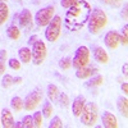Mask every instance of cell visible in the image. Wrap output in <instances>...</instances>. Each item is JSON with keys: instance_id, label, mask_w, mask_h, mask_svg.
Returning a JSON list of instances; mask_svg holds the SVG:
<instances>
[{"instance_id": "cell-5", "label": "cell", "mask_w": 128, "mask_h": 128, "mask_svg": "<svg viewBox=\"0 0 128 128\" xmlns=\"http://www.w3.org/2000/svg\"><path fill=\"white\" fill-rule=\"evenodd\" d=\"M44 99V92L41 88H36L35 91H32L26 96V99L23 100V109L27 112L34 110L36 106L41 102V100Z\"/></svg>"}, {"instance_id": "cell-8", "label": "cell", "mask_w": 128, "mask_h": 128, "mask_svg": "<svg viewBox=\"0 0 128 128\" xmlns=\"http://www.w3.org/2000/svg\"><path fill=\"white\" fill-rule=\"evenodd\" d=\"M46 58V45L44 41L37 40L34 44V49H32V63L35 66H40L44 63Z\"/></svg>"}, {"instance_id": "cell-34", "label": "cell", "mask_w": 128, "mask_h": 128, "mask_svg": "<svg viewBox=\"0 0 128 128\" xmlns=\"http://www.w3.org/2000/svg\"><path fill=\"white\" fill-rule=\"evenodd\" d=\"M36 41H37V36H31L30 40H28L27 42H28V45H32V46H34V44H35Z\"/></svg>"}, {"instance_id": "cell-26", "label": "cell", "mask_w": 128, "mask_h": 128, "mask_svg": "<svg viewBox=\"0 0 128 128\" xmlns=\"http://www.w3.org/2000/svg\"><path fill=\"white\" fill-rule=\"evenodd\" d=\"M22 127L23 128H34V119H32V116L31 115H26L23 116V119H22Z\"/></svg>"}, {"instance_id": "cell-13", "label": "cell", "mask_w": 128, "mask_h": 128, "mask_svg": "<svg viewBox=\"0 0 128 128\" xmlns=\"http://www.w3.org/2000/svg\"><path fill=\"white\" fill-rule=\"evenodd\" d=\"M95 72H98V68L84 66V67L77 69V72H76V77L80 78V80H84V78H87V77H91Z\"/></svg>"}, {"instance_id": "cell-17", "label": "cell", "mask_w": 128, "mask_h": 128, "mask_svg": "<svg viewBox=\"0 0 128 128\" xmlns=\"http://www.w3.org/2000/svg\"><path fill=\"white\" fill-rule=\"evenodd\" d=\"M118 109H119V113L124 116V118H127L128 116V100L127 98L124 96H122V98L118 99Z\"/></svg>"}, {"instance_id": "cell-27", "label": "cell", "mask_w": 128, "mask_h": 128, "mask_svg": "<svg viewBox=\"0 0 128 128\" xmlns=\"http://www.w3.org/2000/svg\"><path fill=\"white\" fill-rule=\"evenodd\" d=\"M70 66H72V60H70L69 58H62V59L59 60V67H60L62 69H64V70L69 69Z\"/></svg>"}, {"instance_id": "cell-4", "label": "cell", "mask_w": 128, "mask_h": 128, "mask_svg": "<svg viewBox=\"0 0 128 128\" xmlns=\"http://www.w3.org/2000/svg\"><path fill=\"white\" fill-rule=\"evenodd\" d=\"M60 32H62V18L59 16H54L49 22V24L46 26L45 37L50 42H55L60 36Z\"/></svg>"}, {"instance_id": "cell-30", "label": "cell", "mask_w": 128, "mask_h": 128, "mask_svg": "<svg viewBox=\"0 0 128 128\" xmlns=\"http://www.w3.org/2000/svg\"><path fill=\"white\" fill-rule=\"evenodd\" d=\"M59 102L62 106H68L69 105V99H68V96L64 94V92H60L59 94Z\"/></svg>"}, {"instance_id": "cell-28", "label": "cell", "mask_w": 128, "mask_h": 128, "mask_svg": "<svg viewBox=\"0 0 128 128\" xmlns=\"http://www.w3.org/2000/svg\"><path fill=\"white\" fill-rule=\"evenodd\" d=\"M62 127H63V122L59 116H54V118L50 120L49 128H62Z\"/></svg>"}, {"instance_id": "cell-18", "label": "cell", "mask_w": 128, "mask_h": 128, "mask_svg": "<svg viewBox=\"0 0 128 128\" xmlns=\"http://www.w3.org/2000/svg\"><path fill=\"white\" fill-rule=\"evenodd\" d=\"M8 16H9V8H8V5L5 3L0 2V26L6 22Z\"/></svg>"}, {"instance_id": "cell-14", "label": "cell", "mask_w": 128, "mask_h": 128, "mask_svg": "<svg viewBox=\"0 0 128 128\" xmlns=\"http://www.w3.org/2000/svg\"><path fill=\"white\" fill-rule=\"evenodd\" d=\"M94 58L96 62H99L101 64H106L109 62V55L102 48H95L94 49Z\"/></svg>"}, {"instance_id": "cell-24", "label": "cell", "mask_w": 128, "mask_h": 128, "mask_svg": "<svg viewBox=\"0 0 128 128\" xmlns=\"http://www.w3.org/2000/svg\"><path fill=\"white\" fill-rule=\"evenodd\" d=\"M13 83H14V77H12L10 74H5V76L3 77V80H2V86L5 87V88L10 87Z\"/></svg>"}, {"instance_id": "cell-15", "label": "cell", "mask_w": 128, "mask_h": 128, "mask_svg": "<svg viewBox=\"0 0 128 128\" xmlns=\"http://www.w3.org/2000/svg\"><path fill=\"white\" fill-rule=\"evenodd\" d=\"M18 22H19L20 27H27L32 23V14L28 9H23L22 12H20Z\"/></svg>"}, {"instance_id": "cell-32", "label": "cell", "mask_w": 128, "mask_h": 128, "mask_svg": "<svg viewBox=\"0 0 128 128\" xmlns=\"http://www.w3.org/2000/svg\"><path fill=\"white\" fill-rule=\"evenodd\" d=\"M78 0H62L60 2V5L63 6V8H66V9H68L70 5H73L74 3H77Z\"/></svg>"}, {"instance_id": "cell-39", "label": "cell", "mask_w": 128, "mask_h": 128, "mask_svg": "<svg viewBox=\"0 0 128 128\" xmlns=\"http://www.w3.org/2000/svg\"><path fill=\"white\" fill-rule=\"evenodd\" d=\"M122 14H124V18L127 19V4L124 5V10H123V13H122Z\"/></svg>"}, {"instance_id": "cell-1", "label": "cell", "mask_w": 128, "mask_h": 128, "mask_svg": "<svg viewBox=\"0 0 128 128\" xmlns=\"http://www.w3.org/2000/svg\"><path fill=\"white\" fill-rule=\"evenodd\" d=\"M91 5L86 0H78L70 5L64 16V26L68 31L77 32L81 31L87 24V20L91 13Z\"/></svg>"}, {"instance_id": "cell-41", "label": "cell", "mask_w": 128, "mask_h": 128, "mask_svg": "<svg viewBox=\"0 0 128 128\" xmlns=\"http://www.w3.org/2000/svg\"><path fill=\"white\" fill-rule=\"evenodd\" d=\"M0 2H2V3H5V2H6V0H0Z\"/></svg>"}, {"instance_id": "cell-23", "label": "cell", "mask_w": 128, "mask_h": 128, "mask_svg": "<svg viewBox=\"0 0 128 128\" xmlns=\"http://www.w3.org/2000/svg\"><path fill=\"white\" fill-rule=\"evenodd\" d=\"M102 83H104L102 76L98 74V76H95L94 78L90 80V82L87 83V86H88V87H98V86H100V84H102Z\"/></svg>"}, {"instance_id": "cell-31", "label": "cell", "mask_w": 128, "mask_h": 128, "mask_svg": "<svg viewBox=\"0 0 128 128\" xmlns=\"http://www.w3.org/2000/svg\"><path fill=\"white\" fill-rule=\"evenodd\" d=\"M9 67L14 70H18V69H20V62L16 58H12L9 60Z\"/></svg>"}, {"instance_id": "cell-36", "label": "cell", "mask_w": 128, "mask_h": 128, "mask_svg": "<svg viewBox=\"0 0 128 128\" xmlns=\"http://www.w3.org/2000/svg\"><path fill=\"white\" fill-rule=\"evenodd\" d=\"M122 91H123V94H127L128 92V84H127V82H124L122 84Z\"/></svg>"}, {"instance_id": "cell-37", "label": "cell", "mask_w": 128, "mask_h": 128, "mask_svg": "<svg viewBox=\"0 0 128 128\" xmlns=\"http://www.w3.org/2000/svg\"><path fill=\"white\" fill-rule=\"evenodd\" d=\"M5 56H6L5 50H0V58H2V59H5Z\"/></svg>"}, {"instance_id": "cell-20", "label": "cell", "mask_w": 128, "mask_h": 128, "mask_svg": "<svg viewBox=\"0 0 128 128\" xmlns=\"http://www.w3.org/2000/svg\"><path fill=\"white\" fill-rule=\"evenodd\" d=\"M48 96H49V99H51V101H55L56 100V98H58V95H59V90H58V87L55 86V84H52V83H50V84H48Z\"/></svg>"}, {"instance_id": "cell-12", "label": "cell", "mask_w": 128, "mask_h": 128, "mask_svg": "<svg viewBox=\"0 0 128 128\" xmlns=\"http://www.w3.org/2000/svg\"><path fill=\"white\" fill-rule=\"evenodd\" d=\"M0 120H2V127L4 128H10L14 126V118L13 114L10 113L9 109H3L0 113Z\"/></svg>"}, {"instance_id": "cell-11", "label": "cell", "mask_w": 128, "mask_h": 128, "mask_svg": "<svg viewBox=\"0 0 128 128\" xmlns=\"http://www.w3.org/2000/svg\"><path fill=\"white\" fill-rule=\"evenodd\" d=\"M101 122L102 126L106 128H116L118 127V122H116L115 115L110 112H104L101 115Z\"/></svg>"}, {"instance_id": "cell-9", "label": "cell", "mask_w": 128, "mask_h": 128, "mask_svg": "<svg viewBox=\"0 0 128 128\" xmlns=\"http://www.w3.org/2000/svg\"><path fill=\"white\" fill-rule=\"evenodd\" d=\"M104 42L110 50H114L119 45V35L115 31H109L104 37Z\"/></svg>"}, {"instance_id": "cell-10", "label": "cell", "mask_w": 128, "mask_h": 128, "mask_svg": "<svg viewBox=\"0 0 128 128\" xmlns=\"http://www.w3.org/2000/svg\"><path fill=\"white\" fill-rule=\"evenodd\" d=\"M84 104H86V98L82 95H78L76 99L73 100V104H72V112H73V115L74 116H80L83 108H84Z\"/></svg>"}, {"instance_id": "cell-40", "label": "cell", "mask_w": 128, "mask_h": 128, "mask_svg": "<svg viewBox=\"0 0 128 128\" xmlns=\"http://www.w3.org/2000/svg\"><path fill=\"white\" fill-rule=\"evenodd\" d=\"M104 2H105V3H109V2H110V0H104Z\"/></svg>"}, {"instance_id": "cell-35", "label": "cell", "mask_w": 128, "mask_h": 128, "mask_svg": "<svg viewBox=\"0 0 128 128\" xmlns=\"http://www.w3.org/2000/svg\"><path fill=\"white\" fill-rule=\"evenodd\" d=\"M122 72H123V74H124V76H127V74H128V64H127V63H124V64H123Z\"/></svg>"}, {"instance_id": "cell-25", "label": "cell", "mask_w": 128, "mask_h": 128, "mask_svg": "<svg viewBox=\"0 0 128 128\" xmlns=\"http://www.w3.org/2000/svg\"><path fill=\"white\" fill-rule=\"evenodd\" d=\"M32 119H34V126L40 128L42 127V113L41 112H36L34 114V116H32Z\"/></svg>"}, {"instance_id": "cell-29", "label": "cell", "mask_w": 128, "mask_h": 128, "mask_svg": "<svg viewBox=\"0 0 128 128\" xmlns=\"http://www.w3.org/2000/svg\"><path fill=\"white\" fill-rule=\"evenodd\" d=\"M127 37H128V26L124 24L122 30V35L119 36V42H122L123 45H127Z\"/></svg>"}, {"instance_id": "cell-3", "label": "cell", "mask_w": 128, "mask_h": 128, "mask_svg": "<svg viewBox=\"0 0 128 128\" xmlns=\"http://www.w3.org/2000/svg\"><path fill=\"white\" fill-rule=\"evenodd\" d=\"M81 122L87 126V127H92L96 120L99 118V109H98V105L95 102H86L84 104V108L80 115Z\"/></svg>"}, {"instance_id": "cell-2", "label": "cell", "mask_w": 128, "mask_h": 128, "mask_svg": "<svg viewBox=\"0 0 128 128\" xmlns=\"http://www.w3.org/2000/svg\"><path fill=\"white\" fill-rule=\"evenodd\" d=\"M106 22H108V17H106V13L102 9L96 8L94 10H91L88 20H87V27H88V32L91 35H96L106 26Z\"/></svg>"}, {"instance_id": "cell-22", "label": "cell", "mask_w": 128, "mask_h": 128, "mask_svg": "<svg viewBox=\"0 0 128 128\" xmlns=\"http://www.w3.org/2000/svg\"><path fill=\"white\" fill-rule=\"evenodd\" d=\"M52 112H54V108H52L51 102L45 101V102H44V105H42V115L46 116V118H50L51 114H52Z\"/></svg>"}, {"instance_id": "cell-6", "label": "cell", "mask_w": 128, "mask_h": 128, "mask_svg": "<svg viewBox=\"0 0 128 128\" xmlns=\"http://www.w3.org/2000/svg\"><path fill=\"white\" fill-rule=\"evenodd\" d=\"M88 62H90V50L86 46H80L76 50L74 58L72 59V66L76 69H78V68L87 66Z\"/></svg>"}, {"instance_id": "cell-16", "label": "cell", "mask_w": 128, "mask_h": 128, "mask_svg": "<svg viewBox=\"0 0 128 128\" xmlns=\"http://www.w3.org/2000/svg\"><path fill=\"white\" fill-rule=\"evenodd\" d=\"M18 55H19L20 62L24 63V64H27V63H30L31 59H32V51H31L28 48H20V49L18 50Z\"/></svg>"}, {"instance_id": "cell-19", "label": "cell", "mask_w": 128, "mask_h": 128, "mask_svg": "<svg viewBox=\"0 0 128 128\" xmlns=\"http://www.w3.org/2000/svg\"><path fill=\"white\" fill-rule=\"evenodd\" d=\"M6 36L12 40H18L19 36H20V31L17 26H10L6 30Z\"/></svg>"}, {"instance_id": "cell-33", "label": "cell", "mask_w": 128, "mask_h": 128, "mask_svg": "<svg viewBox=\"0 0 128 128\" xmlns=\"http://www.w3.org/2000/svg\"><path fill=\"white\" fill-rule=\"evenodd\" d=\"M5 73V64H4V59L0 58V76Z\"/></svg>"}, {"instance_id": "cell-7", "label": "cell", "mask_w": 128, "mask_h": 128, "mask_svg": "<svg viewBox=\"0 0 128 128\" xmlns=\"http://www.w3.org/2000/svg\"><path fill=\"white\" fill-rule=\"evenodd\" d=\"M54 12H55V8L52 5H49V6L40 9L35 16V20H36L37 26L46 27L49 24V22L52 19V17H54Z\"/></svg>"}, {"instance_id": "cell-42", "label": "cell", "mask_w": 128, "mask_h": 128, "mask_svg": "<svg viewBox=\"0 0 128 128\" xmlns=\"http://www.w3.org/2000/svg\"><path fill=\"white\" fill-rule=\"evenodd\" d=\"M0 113H2V112H0ZM0 122H2V120H0ZM0 126H2V123H0Z\"/></svg>"}, {"instance_id": "cell-38", "label": "cell", "mask_w": 128, "mask_h": 128, "mask_svg": "<svg viewBox=\"0 0 128 128\" xmlns=\"http://www.w3.org/2000/svg\"><path fill=\"white\" fill-rule=\"evenodd\" d=\"M14 83H17V84L18 83H22V77H16L14 78Z\"/></svg>"}, {"instance_id": "cell-21", "label": "cell", "mask_w": 128, "mask_h": 128, "mask_svg": "<svg viewBox=\"0 0 128 128\" xmlns=\"http://www.w3.org/2000/svg\"><path fill=\"white\" fill-rule=\"evenodd\" d=\"M10 105H12L13 110L16 112H20L23 109V100L18 98V96H14V98L12 99V101H10Z\"/></svg>"}]
</instances>
